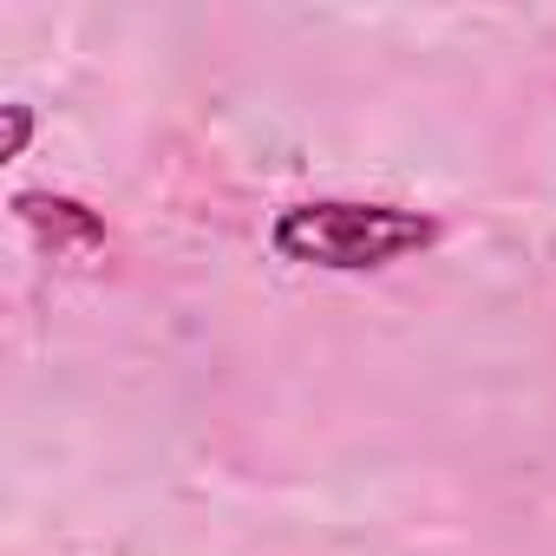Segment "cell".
Here are the masks:
<instances>
[{
  "instance_id": "cell-1",
  "label": "cell",
  "mask_w": 556,
  "mask_h": 556,
  "mask_svg": "<svg viewBox=\"0 0 556 556\" xmlns=\"http://www.w3.org/2000/svg\"><path fill=\"white\" fill-rule=\"evenodd\" d=\"M439 242V223L400 203H295L275 216V249L302 268H387L400 255H419Z\"/></svg>"
},
{
  "instance_id": "cell-2",
  "label": "cell",
  "mask_w": 556,
  "mask_h": 556,
  "mask_svg": "<svg viewBox=\"0 0 556 556\" xmlns=\"http://www.w3.org/2000/svg\"><path fill=\"white\" fill-rule=\"evenodd\" d=\"M21 216L40 223V229H53V242H66V236H79V242H105V229H99L79 203H66V197H21Z\"/></svg>"
}]
</instances>
